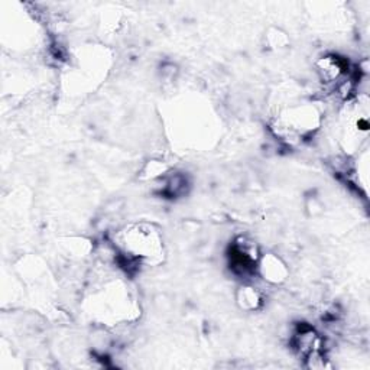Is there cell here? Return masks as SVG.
<instances>
[{
  "mask_svg": "<svg viewBox=\"0 0 370 370\" xmlns=\"http://www.w3.org/2000/svg\"><path fill=\"white\" fill-rule=\"evenodd\" d=\"M122 243L130 256L150 259L157 258L162 252V240L159 231L149 224H136L125 231Z\"/></svg>",
  "mask_w": 370,
  "mask_h": 370,
  "instance_id": "cell-1",
  "label": "cell"
},
{
  "mask_svg": "<svg viewBox=\"0 0 370 370\" xmlns=\"http://www.w3.org/2000/svg\"><path fill=\"white\" fill-rule=\"evenodd\" d=\"M258 269L262 278L271 283H281L288 276L287 265L276 255L267 254L258 262Z\"/></svg>",
  "mask_w": 370,
  "mask_h": 370,
  "instance_id": "cell-2",
  "label": "cell"
},
{
  "mask_svg": "<svg viewBox=\"0 0 370 370\" xmlns=\"http://www.w3.org/2000/svg\"><path fill=\"white\" fill-rule=\"evenodd\" d=\"M236 299L238 306L246 311H255L262 306L261 292L255 287H250V285H243V287L239 288Z\"/></svg>",
  "mask_w": 370,
  "mask_h": 370,
  "instance_id": "cell-3",
  "label": "cell"
},
{
  "mask_svg": "<svg viewBox=\"0 0 370 370\" xmlns=\"http://www.w3.org/2000/svg\"><path fill=\"white\" fill-rule=\"evenodd\" d=\"M318 71L321 74L323 80L333 81L339 78L343 73V65L337 57H326L318 64Z\"/></svg>",
  "mask_w": 370,
  "mask_h": 370,
  "instance_id": "cell-4",
  "label": "cell"
}]
</instances>
